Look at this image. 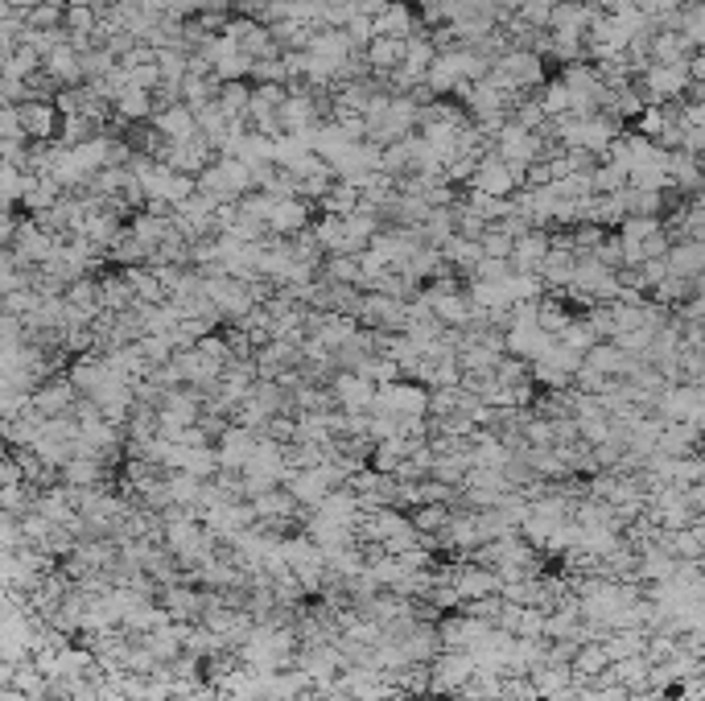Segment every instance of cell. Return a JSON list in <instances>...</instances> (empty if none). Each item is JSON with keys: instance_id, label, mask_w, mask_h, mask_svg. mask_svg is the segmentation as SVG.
Masks as SVG:
<instances>
[{"instance_id": "obj_4", "label": "cell", "mask_w": 705, "mask_h": 701, "mask_svg": "<svg viewBox=\"0 0 705 701\" xmlns=\"http://www.w3.org/2000/svg\"><path fill=\"white\" fill-rule=\"evenodd\" d=\"M17 120H21V137H33V141H42L54 132V104H42V99H25V104L17 108Z\"/></svg>"}, {"instance_id": "obj_1", "label": "cell", "mask_w": 705, "mask_h": 701, "mask_svg": "<svg viewBox=\"0 0 705 701\" xmlns=\"http://www.w3.org/2000/svg\"><path fill=\"white\" fill-rule=\"evenodd\" d=\"M516 186H520V178H516L495 153H491V157H479L475 174H470V190H483V194H491V198H508Z\"/></svg>"}, {"instance_id": "obj_8", "label": "cell", "mask_w": 705, "mask_h": 701, "mask_svg": "<svg viewBox=\"0 0 705 701\" xmlns=\"http://www.w3.org/2000/svg\"><path fill=\"white\" fill-rule=\"evenodd\" d=\"M668 269L673 273H697V264H701V248L697 244H681V248H673L668 252Z\"/></svg>"}, {"instance_id": "obj_7", "label": "cell", "mask_w": 705, "mask_h": 701, "mask_svg": "<svg viewBox=\"0 0 705 701\" xmlns=\"http://www.w3.org/2000/svg\"><path fill=\"white\" fill-rule=\"evenodd\" d=\"M536 104H541L545 116H561V112H569V87H565V83H549V87H541V91H536Z\"/></svg>"}, {"instance_id": "obj_2", "label": "cell", "mask_w": 705, "mask_h": 701, "mask_svg": "<svg viewBox=\"0 0 705 701\" xmlns=\"http://www.w3.org/2000/svg\"><path fill=\"white\" fill-rule=\"evenodd\" d=\"M153 128H157V137L161 141H174V145H182V141H190V137H198V124H194V112L182 104H170V108H161V112H153Z\"/></svg>"}, {"instance_id": "obj_5", "label": "cell", "mask_w": 705, "mask_h": 701, "mask_svg": "<svg viewBox=\"0 0 705 701\" xmlns=\"http://www.w3.org/2000/svg\"><path fill=\"white\" fill-rule=\"evenodd\" d=\"M363 58H367L372 71L388 75V71H396V66L405 62V42H400V38H372L367 50H363Z\"/></svg>"}, {"instance_id": "obj_6", "label": "cell", "mask_w": 705, "mask_h": 701, "mask_svg": "<svg viewBox=\"0 0 705 701\" xmlns=\"http://www.w3.org/2000/svg\"><path fill=\"white\" fill-rule=\"evenodd\" d=\"M116 112L124 116V120H145V116H153V99H149V91H137V87H124L116 99Z\"/></svg>"}, {"instance_id": "obj_9", "label": "cell", "mask_w": 705, "mask_h": 701, "mask_svg": "<svg viewBox=\"0 0 705 701\" xmlns=\"http://www.w3.org/2000/svg\"><path fill=\"white\" fill-rule=\"evenodd\" d=\"M417 5H421V9H438V5H442V0H417Z\"/></svg>"}, {"instance_id": "obj_3", "label": "cell", "mask_w": 705, "mask_h": 701, "mask_svg": "<svg viewBox=\"0 0 705 701\" xmlns=\"http://www.w3.org/2000/svg\"><path fill=\"white\" fill-rule=\"evenodd\" d=\"M372 33L376 38H413L417 33V17H413V9L409 5H400V0H388V9L380 13V17H372Z\"/></svg>"}]
</instances>
